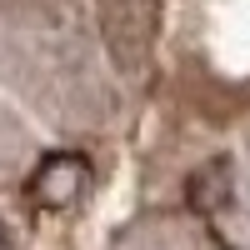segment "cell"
I'll use <instances>...</instances> for the list:
<instances>
[{"label": "cell", "instance_id": "obj_1", "mask_svg": "<svg viewBox=\"0 0 250 250\" xmlns=\"http://www.w3.org/2000/svg\"><path fill=\"white\" fill-rule=\"evenodd\" d=\"M85 160L80 155H50L40 170L30 175V195L40 205H50V210H60V205H70L80 190H85Z\"/></svg>", "mask_w": 250, "mask_h": 250}, {"label": "cell", "instance_id": "obj_2", "mask_svg": "<svg viewBox=\"0 0 250 250\" xmlns=\"http://www.w3.org/2000/svg\"><path fill=\"white\" fill-rule=\"evenodd\" d=\"M190 205L205 220H220L225 210H235V185H230V160H210L190 180Z\"/></svg>", "mask_w": 250, "mask_h": 250}]
</instances>
